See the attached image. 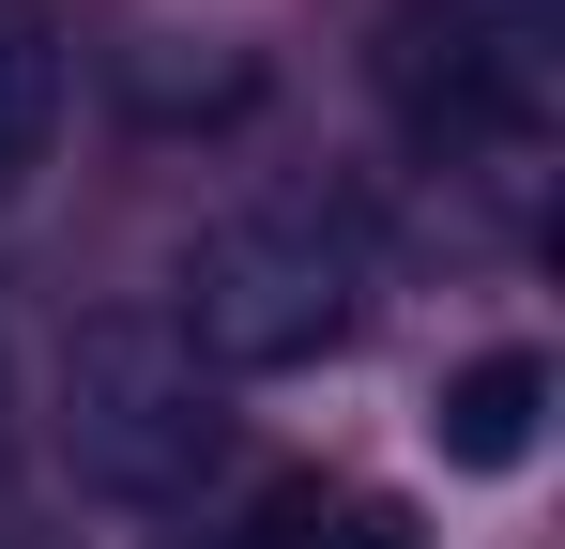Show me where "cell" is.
Here are the masks:
<instances>
[{
	"label": "cell",
	"instance_id": "6da1fadb",
	"mask_svg": "<svg viewBox=\"0 0 565 549\" xmlns=\"http://www.w3.org/2000/svg\"><path fill=\"white\" fill-rule=\"evenodd\" d=\"M367 305V245L352 214L321 198H245L184 245V352L214 381H260V366H321Z\"/></svg>",
	"mask_w": 565,
	"mask_h": 549
},
{
	"label": "cell",
	"instance_id": "7a4b0ae2",
	"mask_svg": "<svg viewBox=\"0 0 565 549\" xmlns=\"http://www.w3.org/2000/svg\"><path fill=\"white\" fill-rule=\"evenodd\" d=\"M230 443V381L184 352V321L107 305L62 336V473L93 504H184Z\"/></svg>",
	"mask_w": 565,
	"mask_h": 549
},
{
	"label": "cell",
	"instance_id": "3957f363",
	"mask_svg": "<svg viewBox=\"0 0 565 549\" xmlns=\"http://www.w3.org/2000/svg\"><path fill=\"white\" fill-rule=\"evenodd\" d=\"M367 77H382L413 153L535 183V153H551V46H535V15H504V0H397Z\"/></svg>",
	"mask_w": 565,
	"mask_h": 549
},
{
	"label": "cell",
	"instance_id": "277c9868",
	"mask_svg": "<svg viewBox=\"0 0 565 549\" xmlns=\"http://www.w3.org/2000/svg\"><path fill=\"white\" fill-rule=\"evenodd\" d=\"M535 412H551V366H535V352H489V366L444 381V412H428V428H444L459 473H520V458H535Z\"/></svg>",
	"mask_w": 565,
	"mask_h": 549
},
{
	"label": "cell",
	"instance_id": "5b68a950",
	"mask_svg": "<svg viewBox=\"0 0 565 549\" xmlns=\"http://www.w3.org/2000/svg\"><path fill=\"white\" fill-rule=\"evenodd\" d=\"M46 122H62V15L46 0H0V183L46 153Z\"/></svg>",
	"mask_w": 565,
	"mask_h": 549
},
{
	"label": "cell",
	"instance_id": "8992f818",
	"mask_svg": "<svg viewBox=\"0 0 565 549\" xmlns=\"http://www.w3.org/2000/svg\"><path fill=\"white\" fill-rule=\"evenodd\" d=\"M321 549H413V519H397V504H352V519H337Z\"/></svg>",
	"mask_w": 565,
	"mask_h": 549
},
{
	"label": "cell",
	"instance_id": "52a82bcc",
	"mask_svg": "<svg viewBox=\"0 0 565 549\" xmlns=\"http://www.w3.org/2000/svg\"><path fill=\"white\" fill-rule=\"evenodd\" d=\"M230 549H321V519H306V504H276L260 535H230Z\"/></svg>",
	"mask_w": 565,
	"mask_h": 549
},
{
	"label": "cell",
	"instance_id": "ba28073f",
	"mask_svg": "<svg viewBox=\"0 0 565 549\" xmlns=\"http://www.w3.org/2000/svg\"><path fill=\"white\" fill-rule=\"evenodd\" d=\"M0 519H15V381H0Z\"/></svg>",
	"mask_w": 565,
	"mask_h": 549
}]
</instances>
